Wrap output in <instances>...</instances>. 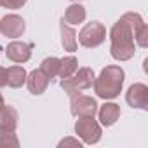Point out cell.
<instances>
[{
  "instance_id": "6da1fadb",
  "label": "cell",
  "mask_w": 148,
  "mask_h": 148,
  "mask_svg": "<svg viewBox=\"0 0 148 148\" xmlns=\"http://www.w3.org/2000/svg\"><path fill=\"white\" fill-rule=\"evenodd\" d=\"M143 18L138 12H125L110 32V54L117 61H127L136 52L134 32L143 25Z\"/></svg>"
},
{
  "instance_id": "7a4b0ae2",
  "label": "cell",
  "mask_w": 148,
  "mask_h": 148,
  "mask_svg": "<svg viewBox=\"0 0 148 148\" xmlns=\"http://www.w3.org/2000/svg\"><path fill=\"white\" fill-rule=\"evenodd\" d=\"M124 79L125 73L120 66L117 64H110L106 68L101 70L99 77L94 79V92L98 98L101 99H113L122 92V86H124Z\"/></svg>"
},
{
  "instance_id": "3957f363",
  "label": "cell",
  "mask_w": 148,
  "mask_h": 148,
  "mask_svg": "<svg viewBox=\"0 0 148 148\" xmlns=\"http://www.w3.org/2000/svg\"><path fill=\"white\" fill-rule=\"evenodd\" d=\"M94 71L92 68H77V71L73 73V75L66 77V79H61V89L71 98V96H75V94H80V91H86L89 87H92L94 84Z\"/></svg>"
},
{
  "instance_id": "277c9868",
  "label": "cell",
  "mask_w": 148,
  "mask_h": 148,
  "mask_svg": "<svg viewBox=\"0 0 148 148\" xmlns=\"http://www.w3.org/2000/svg\"><path fill=\"white\" fill-rule=\"evenodd\" d=\"M105 40H106V28L99 21L87 23L80 30V33H79V44L84 45V47H87V49L99 47Z\"/></svg>"
},
{
  "instance_id": "5b68a950",
  "label": "cell",
  "mask_w": 148,
  "mask_h": 148,
  "mask_svg": "<svg viewBox=\"0 0 148 148\" xmlns=\"http://www.w3.org/2000/svg\"><path fill=\"white\" fill-rule=\"evenodd\" d=\"M75 134L87 145H94L101 139V125L94 120V117H79L75 122Z\"/></svg>"
},
{
  "instance_id": "8992f818",
  "label": "cell",
  "mask_w": 148,
  "mask_h": 148,
  "mask_svg": "<svg viewBox=\"0 0 148 148\" xmlns=\"http://www.w3.org/2000/svg\"><path fill=\"white\" fill-rule=\"evenodd\" d=\"M71 113L75 117H94L98 113V103L91 96L84 94H75L71 96Z\"/></svg>"
},
{
  "instance_id": "52a82bcc",
  "label": "cell",
  "mask_w": 148,
  "mask_h": 148,
  "mask_svg": "<svg viewBox=\"0 0 148 148\" xmlns=\"http://www.w3.org/2000/svg\"><path fill=\"white\" fill-rule=\"evenodd\" d=\"M26 25L25 19L18 14H7L0 19V33L7 38H18L25 33Z\"/></svg>"
},
{
  "instance_id": "ba28073f",
  "label": "cell",
  "mask_w": 148,
  "mask_h": 148,
  "mask_svg": "<svg viewBox=\"0 0 148 148\" xmlns=\"http://www.w3.org/2000/svg\"><path fill=\"white\" fill-rule=\"evenodd\" d=\"M125 101L129 106L132 108H139V110H148V87L145 84H132L127 89L125 94Z\"/></svg>"
},
{
  "instance_id": "9c48e42d",
  "label": "cell",
  "mask_w": 148,
  "mask_h": 148,
  "mask_svg": "<svg viewBox=\"0 0 148 148\" xmlns=\"http://www.w3.org/2000/svg\"><path fill=\"white\" fill-rule=\"evenodd\" d=\"M32 44L26 42H11L5 49V56L12 61V63H26L32 58Z\"/></svg>"
},
{
  "instance_id": "30bf717a",
  "label": "cell",
  "mask_w": 148,
  "mask_h": 148,
  "mask_svg": "<svg viewBox=\"0 0 148 148\" xmlns=\"http://www.w3.org/2000/svg\"><path fill=\"white\" fill-rule=\"evenodd\" d=\"M49 82H51L49 77L45 75L40 68H38V70H33L30 75H26V86H28L30 92L35 94V96L44 94L45 89H47V86H49Z\"/></svg>"
},
{
  "instance_id": "8fae6325",
  "label": "cell",
  "mask_w": 148,
  "mask_h": 148,
  "mask_svg": "<svg viewBox=\"0 0 148 148\" xmlns=\"http://www.w3.org/2000/svg\"><path fill=\"white\" fill-rule=\"evenodd\" d=\"M98 115H99L101 125L110 127V125H113V124L119 120V117H120V106H119L117 103H105V105L99 108Z\"/></svg>"
},
{
  "instance_id": "7c38bea8",
  "label": "cell",
  "mask_w": 148,
  "mask_h": 148,
  "mask_svg": "<svg viewBox=\"0 0 148 148\" xmlns=\"http://www.w3.org/2000/svg\"><path fill=\"white\" fill-rule=\"evenodd\" d=\"M59 30H61V45L64 47V51L75 52L77 51V33H75V30L71 26H68L64 23V19H61Z\"/></svg>"
},
{
  "instance_id": "4fadbf2b",
  "label": "cell",
  "mask_w": 148,
  "mask_h": 148,
  "mask_svg": "<svg viewBox=\"0 0 148 148\" xmlns=\"http://www.w3.org/2000/svg\"><path fill=\"white\" fill-rule=\"evenodd\" d=\"M0 127L16 131V127H18V112H16L14 106L4 105L0 108Z\"/></svg>"
},
{
  "instance_id": "5bb4252c",
  "label": "cell",
  "mask_w": 148,
  "mask_h": 148,
  "mask_svg": "<svg viewBox=\"0 0 148 148\" xmlns=\"http://www.w3.org/2000/svg\"><path fill=\"white\" fill-rule=\"evenodd\" d=\"M64 23L68 25H79V23H84L86 19V9L84 5L80 4H71L66 11H64Z\"/></svg>"
},
{
  "instance_id": "9a60e30c",
  "label": "cell",
  "mask_w": 148,
  "mask_h": 148,
  "mask_svg": "<svg viewBox=\"0 0 148 148\" xmlns=\"http://www.w3.org/2000/svg\"><path fill=\"white\" fill-rule=\"evenodd\" d=\"M26 82V71L23 66H11L7 68V86L9 87H21Z\"/></svg>"
},
{
  "instance_id": "2e32d148",
  "label": "cell",
  "mask_w": 148,
  "mask_h": 148,
  "mask_svg": "<svg viewBox=\"0 0 148 148\" xmlns=\"http://www.w3.org/2000/svg\"><path fill=\"white\" fill-rule=\"evenodd\" d=\"M79 68V61L75 56H66L61 59V64H59V73H58V77L59 79H66L70 75H73V73L77 71Z\"/></svg>"
},
{
  "instance_id": "e0dca14e",
  "label": "cell",
  "mask_w": 148,
  "mask_h": 148,
  "mask_svg": "<svg viewBox=\"0 0 148 148\" xmlns=\"http://www.w3.org/2000/svg\"><path fill=\"white\" fill-rule=\"evenodd\" d=\"M59 64H61V59L59 58H45L42 61L40 70L49 77V80H52L54 77H58V73H59Z\"/></svg>"
},
{
  "instance_id": "ac0fdd59",
  "label": "cell",
  "mask_w": 148,
  "mask_h": 148,
  "mask_svg": "<svg viewBox=\"0 0 148 148\" xmlns=\"http://www.w3.org/2000/svg\"><path fill=\"white\" fill-rule=\"evenodd\" d=\"M18 146H19V139L14 134V131L0 127V148H18Z\"/></svg>"
},
{
  "instance_id": "d6986e66",
  "label": "cell",
  "mask_w": 148,
  "mask_h": 148,
  "mask_svg": "<svg viewBox=\"0 0 148 148\" xmlns=\"http://www.w3.org/2000/svg\"><path fill=\"white\" fill-rule=\"evenodd\" d=\"M134 42L139 45V47H148V26L146 23H143L136 32H134Z\"/></svg>"
},
{
  "instance_id": "ffe728a7",
  "label": "cell",
  "mask_w": 148,
  "mask_h": 148,
  "mask_svg": "<svg viewBox=\"0 0 148 148\" xmlns=\"http://www.w3.org/2000/svg\"><path fill=\"white\" fill-rule=\"evenodd\" d=\"M26 4V0H0V7L5 9H21Z\"/></svg>"
},
{
  "instance_id": "44dd1931",
  "label": "cell",
  "mask_w": 148,
  "mask_h": 148,
  "mask_svg": "<svg viewBox=\"0 0 148 148\" xmlns=\"http://www.w3.org/2000/svg\"><path fill=\"white\" fill-rule=\"evenodd\" d=\"M59 148H66V146H73V148H82V143L79 141V139H75V138H64V139H61L59 141V145H58Z\"/></svg>"
},
{
  "instance_id": "7402d4cb",
  "label": "cell",
  "mask_w": 148,
  "mask_h": 148,
  "mask_svg": "<svg viewBox=\"0 0 148 148\" xmlns=\"http://www.w3.org/2000/svg\"><path fill=\"white\" fill-rule=\"evenodd\" d=\"M7 86V68L0 66V89Z\"/></svg>"
},
{
  "instance_id": "603a6c76",
  "label": "cell",
  "mask_w": 148,
  "mask_h": 148,
  "mask_svg": "<svg viewBox=\"0 0 148 148\" xmlns=\"http://www.w3.org/2000/svg\"><path fill=\"white\" fill-rule=\"evenodd\" d=\"M4 105H5V101H4V96H2V94H0V108H2Z\"/></svg>"
},
{
  "instance_id": "cb8c5ba5",
  "label": "cell",
  "mask_w": 148,
  "mask_h": 148,
  "mask_svg": "<svg viewBox=\"0 0 148 148\" xmlns=\"http://www.w3.org/2000/svg\"><path fill=\"white\" fill-rule=\"evenodd\" d=\"M71 2H80V0H71Z\"/></svg>"
}]
</instances>
